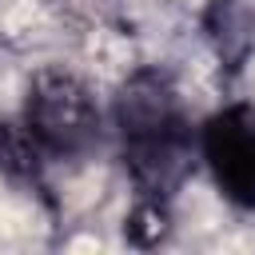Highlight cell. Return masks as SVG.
<instances>
[{
    "mask_svg": "<svg viewBox=\"0 0 255 255\" xmlns=\"http://www.w3.org/2000/svg\"><path fill=\"white\" fill-rule=\"evenodd\" d=\"M116 120L135 187L159 203L191 171V131L171 84L159 72L131 76L116 100Z\"/></svg>",
    "mask_w": 255,
    "mask_h": 255,
    "instance_id": "1",
    "label": "cell"
},
{
    "mask_svg": "<svg viewBox=\"0 0 255 255\" xmlns=\"http://www.w3.org/2000/svg\"><path fill=\"white\" fill-rule=\"evenodd\" d=\"M24 131L36 139L40 151H52V155L84 151L100 131V112H96L92 92L64 72L40 76L28 92Z\"/></svg>",
    "mask_w": 255,
    "mask_h": 255,
    "instance_id": "2",
    "label": "cell"
},
{
    "mask_svg": "<svg viewBox=\"0 0 255 255\" xmlns=\"http://www.w3.org/2000/svg\"><path fill=\"white\" fill-rule=\"evenodd\" d=\"M203 159L231 203L255 207V108L235 104L211 116L203 128Z\"/></svg>",
    "mask_w": 255,
    "mask_h": 255,
    "instance_id": "3",
    "label": "cell"
},
{
    "mask_svg": "<svg viewBox=\"0 0 255 255\" xmlns=\"http://www.w3.org/2000/svg\"><path fill=\"white\" fill-rule=\"evenodd\" d=\"M203 28L227 68H239L247 60L255 44V12L243 0H211L203 12Z\"/></svg>",
    "mask_w": 255,
    "mask_h": 255,
    "instance_id": "4",
    "label": "cell"
}]
</instances>
